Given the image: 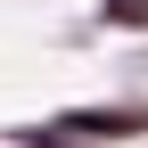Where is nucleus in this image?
<instances>
[{
	"instance_id": "nucleus-1",
	"label": "nucleus",
	"mask_w": 148,
	"mask_h": 148,
	"mask_svg": "<svg viewBox=\"0 0 148 148\" xmlns=\"http://www.w3.org/2000/svg\"><path fill=\"white\" fill-rule=\"evenodd\" d=\"M58 123L66 140H90V148H132L148 140V99H107V107H58Z\"/></svg>"
},
{
	"instance_id": "nucleus-2",
	"label": "nucleus",
	"mask_w": 148,
	"mask_h": 148,
	"mask_svg": "<svg viewBox=\"0 0 148 148\" xmlns=\"http://www.w3.org/2000/svg\"><path fill=\"white\" fill-rule=\"evenodd\" d=\"M90 25H99V33H132V41H148V0H99Z\"/></svg>"
},
{
	"instance_id": "nucleus-3",
	"label": "nucleus",
	"mask_w": 148,
	"mask_h": 148,
	"mask_svg": "<svg viewBox=\"0 0 148 148\" xmlns=\"http://www.w3.org/2000/svg\"><path fill=\"white\" fill-rule=\"evenodd\" d=\"M8 148H90V140H66L58 123L41 115V123H16V132H8Z\"/></svg>"
},
{
	"instance_id": "nucleus-4",
	"label": "nucleus",
	"mask_w": 148,
	"mask_h": 148,
	"mask_svg": "<svg viewBox=\"0 0 148 148\" xmlns=\"http://www.w3.org/2000/svg\"><path fill=\"white\" fill-rule=\"evenodd\" d=\"M123 74H132V82H148V41L132 49V58H123Z\"/></svg>"
}]
</instances>
